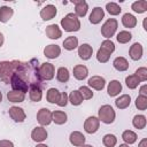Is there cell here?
<instances>
[{"mask_svg":"<svg viewBox=\"0 0 147 147\" xmlns=\"http://www.w3.org/2000/svg\"><path fill=\"white\" fill-rule=\"evenodd\" d=\"M101 48H103V49H106L107 52H109L110 54H113L114 51H115V44H114L111 40L106 39V40H103V41L101 42Z\"/></svg>","mask_w":147,"mask_h":147,"instance_id":"cell-44","label":"cell"},{"mask_svg":"<svg viewBox=\"0 0 147 147\" xmlns=\"http://www.w3.org/2000/svg\"><path fill=\"white\" fill-rule=\"evenodd\" d=\"M132 10L134 13H138V14H142L145 11H147V1L146 0H138V1H134L131 6Z\"/></svg>","mask_w":147,"mask_h":147,"instance_id":"cell-32","label":"cell"},{"mask_svg":"<svg viewBox=\"0 0 147 147\" xmlns=\"http://www.w3.org/2000/svg\"><path fill=\"white\" fill-rule=\"evenodd\" d=\"M1 102H2V93L0 92V103H1Z\"/></svg>","mask_w":147,"mask_h":147,"instance_id":"cell-54","label":"cell"},{"mask_svg":"<svg viewBox=\"0 0 147 147\" xmlns=\"http://www.w3.org/2000/svg\"><path fill=\"white\" fill-rule=\"evenodd\" d=\"M29 98L33 102H39L42 99V90H41L40 85L29 86Z\"/></svg>","mask_w":147,"mask_h":147,"instance_id":"cell-17","label":"cell"},{"mask_svg":"<svg viewBox=\"0 0 147 147\" xmlns=\"http://www.w3.org/2000/svg\"><path fill=\"white\" fill-rule=\"evenodd\" d=\"M75 15L77 17H84L87 14L88 10V5L84 0H75Z\"/></svg>","mask_w":147,"mask_h":147,"instance_id":"cell-14","label":"cell"},{"mask_svg":"<svg viewBox=\"0 0 147 147\" xmlns=\"http://www.w3.org/2000/svg\"><path fill=\"white\" fill-rule=\"evenodd\" d=\"M0 147H14V144L10 140L3 139V140H0Z\"/></svg>","mask_w":147,"mask_h":147,"instance_id":"cell-46","label":"cell"},{"mask_svg":"<svg viewBox=\"0 0 147 147\" xmlns=\"http://www.w3.org/2000/svg\"><path fill=\"white\" fill-rule=\"evenodd\" d=\"M138 147H147V138L141 139V141L138 144Z\"/></svg>","mask_w":147,"mask_h":147,"instance_id":"cell-48","label":"cell"},{"mask_svg":"<svg viewBox=\"0 0 147 147\" xmlns=\"http://www.w3.org/2000/svg\"><path fill=\"white\" fill-rule=\"evenodd\" d=\"M60 54H61V48H60L59 45L51 44V45H47L44 48V55L47 59H56Z\"/></svg>","mask_w":147,"mask_h":147,"instance_id":"cell-15","label":"cell"},{"mask_svg":"<svg viewBox=\"0 0 147 147\" xmlns=\"http://www.w3.org/2000/svg\"><path fill=\"white\" fill-rule=\"evenodd\" d=\"M47 136H48V133H47V131L44 126H36L31 132L32 140L36 141V142H39V144L42 142L44 140H46Z\"/></svg>","mask_w":147,"mask_h":147,"instance_id":"cell-10","label":"cell"},{"mask_svg":"<svg viewBox=\"0 0 147 147\" xmlns=\"http://www.w3.org/2000/svg\"><path fill=\"white\" fill-rule=\"evenodd\" d=\"M59 96H60V91L57 88H55V87L48 88V91L46 93V99L49 103H56L59 100Z\"/></svg>","mask_w":147,"mask_h":147,"instance_id":"cell-34","label":"cell"},{"mask_svg":"<svg viewBox=\"0 0 147 147\" xmlns=\"http://www.w3.org/2000/svg\"><path fill=\"white\" fill-rule=\"evenodd\" d=\"M80 147H93V146H92V145H85V144H84V145L80 146Z\"/></svg>","mask_w":147,"mask_h":147,"instance_id":"cell-53","label":"cell"},{"mask_svg":"<svg viewBox=\"0 0 147 147\" xmlns=\"http://www.w3.org/2000/svg\"><path fill=\"white\" fill-rule=\"evenodd\" d=\"M3 41H5V37H3V34L0 32V47L3 45Z\"/></svg>","mask_w":147,"mask_h":147,"instance_id":"cell-49","label":"cell"},{"mask_svg":"<svg viewBox=\"0 0 147 147\" xmlns=\"http://www.w3.org/2000/svg\"><path fill=\"white\" fill-rule=\"evenodd\" d=\"M142 53H144V48H142V45L140 42H134L130 49H129V54H130V57L133 60V61H138L141 59L142 56Z\"/></svg>","mask_w":147,"mask_h":147,"instance_id":"cell-18","label":"cell"},{"mask_svg":"<svg viewBox=\"0 0 147 147\" xmlns=\"http://www.w3.org/2000/svg\"><path fill=\"white\" fill-rule=\"evenodd\" d=\"M63 47L67 51H74L78 47V38L75 36H69L63 40Z\"/></svg>","mask_w":147,"mask_h":147,"instance_id":"cell-29","label":"cell"},{"mask_svg":"<svg viewBox=\"0 0 147 147\" xmlns=\"http://www.w3.org/2000/svg\"><path fill=\"white\" fill-rule=\"evenodd\" d=\"M116 39L119 44H127L131 39H132V33L126 31V30H123V31H119L116 36Z\"/></svg>","mask_w":147,"mask_h":147,"instance_id":"cell-36","label":"cell"},{"mask_svg":"<svg viewBox=\"0 0 147 147\" xmlns=\"http://www.w3.org/2000/svg\"><path fill=\"white\" fill-rule=\"evenodd\" d=\"M61 26L67 32H75L80 29V21L74 13H69L61 20Z\"/></svg>","mask_w":147,"mask_h":147,"instance_id":"cell-1","label":"cell"},{"mask_svg":"<svg viewBox=\"0 0 147 147\" xmlns=\"http://www.w3.org/2000/svg\"><path fill=\"white\" fill-rule=\"evenodd\" d=\"M122 24L127 29H132L137 25V18H136L134 15H132L130 13H126L122 17Z\"/></svg>","mask_w":147,"mask_h":147,"instance_id":"cell-27","label":"cell"},{"mask_svg":"<svg viewBox=\"0 0 147 147\" xmlns=\"http://www.w3.org/2000/svg\"><path fill=\"white\" fill-rule=\"evenodd\" d=\"M139 92H140V94H139V95H144V96H147V85H146V84H144V85L140 87Z\"/></svg>","mask_w":147,"mask_h":147,"instance_id":"cell-47","label":"cell"},{"mask_svg":"<svg viewBox=\"0 0 147 147\" xmlns=\"http://www.w3.org/2000/svg\"><path fill=\"white\" fill-rule=\"evenodd\" d=\"M14 72V63L13 61H2L0 62V79L6 83L9 84L10 83V78L13 76Z\"/></svg>","mask_w":147,"mask_h":147,"instance_id":"cell-3","label":"cell"},{"mask_svg":"<svg viewBox=\"0 0 147 147\" xmlns=\"http://www.w3.org/2000/svg\"><path fill=\"white\" fill-rule=\"evenodd\" d=\"M122 139L124 140L125 144L132 145V144H134V142L137 141L138 137H137V133H136V132H133V131H131V130H125V131L122 133Z\"/></svg>","mask_w":147,"mask_h":147,"instance_id":"cell-31","label":"cell"},{"mask_svg":"<svg viewBox=\"0 0 147 147\" xmlns=\"http://www.w3.org/2000/svg\"><path fill=\"white\" fill-rule=\"evenodd\" d=\"M68 101H69L68 94L65 92H60V96H59V100H57L56 105L60 106V107H64V106H67Z\"/></svg>","mask_w":147,"mask_h":147,"instance_id":"cell-45","label":"cell"},{"mask_svg":"<svg viewBox=\"0 0 147 147\" xmlns=\"http://www.w3.org/2000/svg\"><path fill=\"white\" fill-rule=\"evenodd\" d=\"M146 124H147V119H146V116H145V115H141V114L136 115V116L133 117V119H132V125H133L136 129H138V130L145 129Z\"/></svg>","mask_w":147,"mask_h":147,"instance_id":"cell-30","label":"cell"},{"mask_svg":"<svg viewBox=\"0 0 147 147\" xmlns=\"http://www.w3.org/2000/svg\"><path fill=\"white\" fill-rule=\"evenodd\" d=\"M56 13H57L56 7L54 5H52V3H49V5H46L45 7L41 8V10H40V17L44 21H49V20H52V18L55 17Z\"/></svg>","mask_w":147,"mask_h":147,"instance_id":"cell-11","label":"cell"},{"mask_svg":"<svg viewBox=\"0 0 147 147\" xmlns=\"http://www.w3.org/2000/svg\"><path fill=\"white\" fill-rule=\"evenodd\" d=\"M107 92L109 96L118 95L119 92H122V84L116 79L110 80V83H108V86H107Z\"/></svg>","mask_w":147,"mask_h":147,"instance_id":"cell-23","label":"cell"},{"mask_svg":"<svg viewBox=\"0 0 147 147\" xmlns=\"http://www.w3.org/2000/svg\"><path fill=\"white\" fill-rule=\"evenodd\" d=\"M8 113H9V116L11 117V119L14 122H16V123H22L26 118V114H25L24 109L21 108V107H17V106L10 107Z\"/></svg>","mask_w":147,"mask_h":147,"instance_id":"cell-7","label":"cell"},{"mask_svg":"<svg viewBox=\"0 0 147 147\" xmlns=\"http://www.w3.org/2000/svg\"><path fill=\"white\" fill-rule=\"evenodd\" d=\"M68 121V115L62 110H54L52 111V122L57 125H62Z\"/></svg>","mask_w":147,"mask_h":147,"instance_id":"cell-24","label":"cell"},{"mask_svg":"<svg viewBox=\"0 0 147 147\" xmlns=\"http://www.w3.org/2000/svg\"><path fill=\"white\" fill-rule=\"evenodd\" d=\"M99 126H100V121L98 117L95 116H90L85 119V123H84V130L85 132L92 134V133H95L98 130H99Z\"/></svg>","mask_w":147,"mask_h":147,"instance_id":"cell-8","label":"cell"},{"mask_svg":"<svg viewBox=\"0 0 147 147\" xmlns=\"http://www.w3.org/2000/svg\"><path fill=\"white\" fill-rule=\"evenodd\" d=\"M93 54V47L90 44H82L80 46H78V55L82 60L87 61L91 59Z\"/></svg>","mask_w":147,"mask_h":147,"instance_id":"cell-16","label":"cell"},{"mask_svg":"<svg viewBox=\"0 0 147 147\" xmlns=\"http://www.w3.org/2000/svg\"><path fill=\"white\" fill-rule=\"evenodd\" d=\"M39 76L41 80H52L55 76V68L52 63L45 62L39 67Z\"/></svg>","mask_w":147,"mask_h":147,"instance_id":"cell-5","label":"cell"},{"mask_svg":"<svg viewBox=\"0 0 147 147\" xmlns=\"http://www.w3.org/2000/svg\"><path fill=\"white\" fill-rule=\"evenodd\" d=\"M118 147H130V146H129L127 144H121V145H119Z\"/></svg>","mask_w":147,"mask_h":147,"instance_id":"cell-52","label":"cell"},{"mask_svg":"<svg viewBox=\"0 0 147 147\" xmlns=\"http://www.w3.org/2000/svg\"><path fill=\"white\" fill-rule=\"evenodd\" d=\"M36 147H48L47 145H45V144H42V142H40V144H38Z\"/></svg>","mask_w":147,"mask_h":147,"instance_id":"cell-50","label":"cell"},{"mask_svg":"<svg viewBox=\"0 0 147 147\" xmlns=\"http://www.w3.org/2000/svg\"><path fill=\"white\" fill-rule=\"evenodd\" d=\"M102 144L106 147H115L116 144H117V138H116V136H114L111 133L105 134L103 138H102Z\"/></svg>","mask_w":147,"mask_h":147,"instance_id":"cell-37","label":"cell"},{"mask_svg":"<svg viewBox=\"0 0 147 147\" xmlns=\"http://www.w3.org/2000/svg\"><path fill=\"white\" fill-rule=\"evenodd\" d=\"M78 91H79L83 100H91L93 98V92L88 86H80L78 88Z\"/></svg>","mask_w":147,"mask_h":147,"instance_id":"cell-41","label":"cell"},{"mask_svg":"<svg viewBox=\"0 0 147 147\" xmlns=\"http://www.w3.org/2000/svg\"><path fill=\"white\" fill-rule=\"evenodd\" d=\"M103 17H105L103 9L101 7H95V8H93L92 13L90 14V18L88 20H90V22L92 24H99L103 20Z\"/></svg>","mask_w":147,"mask_h":147,"instance_id":"cell-19","label":"cell"},{"mask_svg":"<svg viewBox=\"0 0 147 147\" xmlns=\"http://www.w3.org/2000/svg\"><path fill=\"white\" fill-rule=\"evenodd\" d=\"M106 9H107V11H108L110 15H113V16H116V15H118V14L122 11V8H121L116 2H108V3L106 5Z\"/></svg>","mask_w":147,"mask_h":147,"instance_id":"cell-40","label":"cell"},{"mask_svg":"<svg viewBox=\"0 0 147 147\" xmlns=\"http://www.w3.org/2000/svg\"><path fill=\"white\" fill-rule=\"evenodd\" d=\"M125 84H126V86H127L130 90H134V88H137L138 85L140 84V80L137 78L136 75H130V76H127V77L125 78Z\"/></svg>","mask_w":147,"mask_h":147,"instance_id":"cell-39","label":"cell"},{"mask_svg":"<svg viewBox=\"0 0 147 147\" xmlns=\"http://www.w3.org/2000/svg\"><path fill=\"white\" fill-rule=\"evenodd\" d=\"M72 74H74V77L78 80H84L87 76H88V69L87 67L83 65V64H77L74 67V70H72Z\"/></svg>","mask_w":147,"mask_h":147,"instance_id":"cell-20","label":"cell"},{"mask_svg":"<svg viewBox=\"0 0 147 147\" xmlns=\"http://www.w3.org/2000/svg\"><path fill=\"white\" fill-rule=\"evenodd\" d=\"M70 78V72L67 68L64 67H60L57 69V72H56V79L61 83H67Z\"/></svg>","mask_w":147,"mask_h":147,"instance_id":"cell-33","label":"cell"},{"mask_svg":"<svg viewBox=\"0 0 147 147\" xmlns=\"http://www.w3.org/2000/svg\"><path fill=\"white\" fill-rule=\"evenodd\" d=\"M14 15V9L9 6H2L0 7V22L7 23Z\"/></svg>","mask_w":147,"mask_h":147,"instance_id":"cell-25","label":"cell"},{"mask_svg":"<svg viewBox=\"0 0 147 147\" xmlns=\"http://www.w3.org/2000/svg\"><path fill=\"white\" fill-rule=\"evenodd\" d=\"M37 121L40 126H47L52 123V111L47 108H41L37 113Z\"/></svg>","mask_w":147,"mask_h":147,"instance_id":"cell-6","label":"cell"},{"mask_svg":"<svg viewBox=\"0 0 147 147\" xmlns=\"http://www.w3.org/2000/svg\"><path fill=\"white\" fill-rule=\"evenodd\" d=\"M68 99H69V102L72 106H79L83 102V98H82V95H80L78 90L71 91V93L68 95Z\"/></svg>","mask_w":147,"mask_h":147,"instance_id":"cell-35","label":"cell"},{"mask_svg":"<svg viewBox=\"0 0 147 147\" xmlns=\"http://www.w3.org/2000/svg\"><path fill=\"white\" fill-rule=\"evenodd\" d=\"M69 141H70L71 145L80 147V146H83L85 144V136L79 131H74V132L70 133Z\"/></svg>","mask_w":147,"mask_h":147,"instance_id":"cell-22","label":"cell"},{"mask_svg":"<svg viewBox=\"0 0 147 147\" xmlns=\"http://www.w3.org/2000/svg\"><path fill=\"white\" fill-rule=\"evenodd\" d=\"M117 28H118V22H117V20H115V18H108V20L103 23V25L101 26V34H102L106 39H109V38H111V37L115 34Z\"/></svg>","mask_w":147,"mask_h":147,"instance_id":"cell-4","label":"cell"},{"mask_svg":"<svg viewBox=\"0 0 147 147\" xmlns=\"http://www.w3.org/2000/svg\"><path fill=\"white\" fill-rule=\"evenodd\" d=\"M134 75L137 76V78L141 82H146L147 80V68L145 67H141V68H138L134 72Z\"/></svg>","mask_w":147,"mask_h":147,"instance_id":"cell-43","label":"cell"},{"mask_svg":"<svg viewBox=\"0 0 147 147\" xmlns=\"http://www.w3.org/2000/svg\"><path fill=\"white\" fill-rule=\"evenodd\" d=\"M146 21H147V17H146V18H144V22H142V24H144V29L147 31V29H146Z\"/></svg>","mask_w":147,"mask_h":147,"instance_id":"cell-51","label":"cell"},{"mask_svg":"<svg viewBox=\"0 0 147 147\" xmlns=\"http://www.w3.org/2000/svg\"><path fill=\"white\" fill-rule=\"evenodd\" d=\"M113 65L117 71H126L129 69V62L123 56H117L113 61Z\"/></svg>","mask_w":147,"mask_h":147,"instance_id":"cell-26","label":"cell"},{"mask_svg":"<svg viewBox=\"0 0 147 147\" xmlns=\"http://www.w3.org/2000/svg\"><path fill=\"white\" fill-rule=\"evenodd\" d=\"M130 103H131V96L129 94H123L115 100V106L118 109H125L130 106Z\"/></svg>","mask_w":147,"mask_h":147,"instance_id":"cell-28","label":"cell"},{"mask_svg":"<svg viewBox=\"0 0 147 147\" xmlns=\"http://www.w3.org/2000/svg\"><path fill=\"white\" fill-rule=\"evenodd\" d=\"M98 115H99V121L105 123V124H111L115 118H116V113L114 110V108L110 106V105H103L99 108V111H98Z\"/></svg>","mask_w":147,"mask_h":147,"instance_id":"cell-2","label":"cell"},{"mask_svg":"<svg viewBox=\"0 0 147 147\" xmlns=\"http://www.w3.org/2000/svg\"><path fill=\"white\" fill-rule=\"evenodd\" d=\"M134 105L139 110H146L147 109V96L138 95V98L136 99Z\"/></svg>","mask_w":147,"mask_h":147,"instance_id":"cell-42","label":"cell"},{"mask_svg":"<svg viewBox=\"0 0 147 147\" xmlns=\"http://www.w3.org/2000/svg\"><path fill=\"white\" fill-rule=\"evenodd\" d=\"M45 33L46 36L49 38V39H59L62 37V30L60 29V26L57 24H49L46 26V30H45Z\"/></svg>","mask_w":147,"mask_h":147,"instance_id":"cell-13","label":"cell"},{"mask_svg":"<svg viewBox=\"0 0 147 147\" xmlns=\"http://www.w3.org/2000/svg\"><path fill=\"white\" fill-rule=\"evenodd\" d=\"M10 85H11L13 90H15V91H21L23 93H25V92L29 91V85L22 78H20L16 75H13L11 76V78H10Z\"/></svg>","mask_w":147,"mask_h":147,"instance_id":"cell-9","label":"cell"},{"mask_svg":"<svg viewBox=\"0 0 147 147\" xmlns=\"http://www.w3.org/2000/svg\"><path fill=\"white\" fill-rule=\"evenodd\" d=\"M7 99L11 103H20V102H23L25 100V93H23L21 91L11 90L7 93Z\"/></svg>","mask_w":147,"mask_h":147,"instance_id":"cell-21","label":"cell"},{"mask_svg":"<svg viewBox=\"0 0 147 147\" xmlns=\"http://www.w3.org/2000/svg\"><path fill=\"white\" fill-rule=\"evenodd\" d=\"M87 84H88V87H92L96 91H101L106 86V80L103 77L95 75V76H92L91 78H88Z\"/></svg>","mask_w":147,"mask_h":147,"instance_id":"cell-12","label":"cell"},{"mask_svg":"<svg viewBox=\"0 0 147 147\" xmlns=\"http://www.w3.org/2000/svg\"><path fill=\"white\" fill-rule=\"evenodd\" d=\"M110 53L109 52H107L106 49H103V48H99L98 49V53H96V60L100 62V63H106V62H108L109 61V59H110Z\"/></svg>","mask_w":147,"mask_h":147,"instance_id":"cell-38","label":"cell"}]
</instances>
